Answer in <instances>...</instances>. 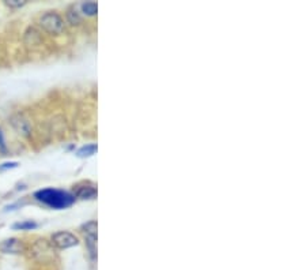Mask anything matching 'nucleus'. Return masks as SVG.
<instances>
[{"label": "nucleus", "instance_id": "2", "mask_svg": "<svg viewBox=\"0 0 306 270\" xmlns=\"http://www.w3.org/2000/svg\"><path fill=\"white\" fill-rule=\"evenodd\" d=\"M40 25L50 34H60L64 30V21L56 13H46L40 18Z\"/></svg>", "mask_w": 306, "mask_h": 270}, {"label": "nucleus", "instance_id": "1", "mask_svg": "<svg viewBox=\"0 0 306 270\" xmlns=\"http://www.w3.org/2000/svg\"><path fill=\"white\" fill-rule=\"evenodd\" d=\"M34 198L38 202L56 210L70 207L75 202V195L64 190H57V188H43L34 194Z\"/></svg>", "mask_w": 306, "mask_h": 270}, {"label": "nucleus", "instance_id": "13", "mask_svg": "<svg viewBox=\"0 0 306 270\" xmlns=\"http://www.w3.org/2000/svg\"><path fill=\"white\" fill-rule=\"evenodd\" d=\"M0 149H1V152H6V141H4L1 130H0Z\"/></svg>", "mask_w": 306, "mask_h": 270}, {"label": "nucleus", "instance_id": "6", "mask_svg": "<svg viewBox=\"0 0 306 270\" xmlns=\"http://www.w3.org/2000/svg\"><path fill=\"white\" fill-rule=\"evenodd\" d=\"M97 145L95 143H90V145H86V146H82L80 149L76 152V156L80 157V158H86V157H90L95 154L97 152Z\"/></svg>", "mask_w": 306, "mask_h": 270}, {"label": "nucleus", "instance_id": "5", "mask_svg": "<svg viewBox=\"0 0 306 270\" xmlns=\"http://www.w3.org/2000/svg\"><path fill=\"white\" fill-rule=\"evenodd\" d=\"M75 195L80 199H93L97 195V190L94 186H82L76 190Z\"/></svg>", "mask_w": 306, "mask_h": 270}, {"label": "nucleus", "instance_id": "8", "mask_svg": "<svg viewBox=\"0 0 306 270\" xmlns=\"http://www.w3.org/2000/svg\"><path fill=\"white\" fill-rule=\"evenodd\" d=\"M82 11L85 13L86 15H90V17H93V15L97 14V11H98V6H97V3H94V1H87V3H83L82 6Z\"/></svg>", "mask_w": 306, "mask_h": 270}, {"label": "nucleus", "instance_id": "10", "mask_svg": "<svg viewBox=\"0 0 306 270\" xmlns=\"http://www.w3.org/2000/svg\"><path fill=\"white\" fill-rule=\"evenodd\" d=\"M67 17H68L70 23H72V25H79V23H80V17H79V14L76 13V10H70V11L67 13Z\"/></svg>", "mask_w": 306, "mask_h": 270}, {"label": "nucleus", "instance_id": "9", "mask_svg": "<svg viewBox=\"0 0 306 270\" xmlns=\"http://www.w3.org/2000/svg\"><path fill=\"white\" fill-rule=\"evenodd\" d=\"M83 232L85 235H97V222L95 221H90L83 225Z\"/></svg>", "mask_w": 306, "mask_h": 270}, {"label": "nucleus", "instance_id": "7", "mask_svg": "<svg viewBox=\"0 0 306 270\" xmlns=\"http://www.w3.org/2000/svg\"><path fill=\"white\" fill-rule=\"evenodd\" d=\"M38 227V224L31 220L21 221V222H16L13 225V229L15 231H31V229H36Z\"/></svg>", "mask_w": 306, "mask_h": 270}, {"label": "nucleus", "instance_id": "12", "mask_svg": "<svg viewBox=\"0 0 306 270\" xmlns=\"http://www.w3.org/2000/svg\"><path fill=\"white\" fill-rule=\"evenodd\" d=\"M6 4L10 6V7L18 8V7H22V6L25 4V1H23V0H8V1H6Z\"/></svg>", "mask_w": 306, "mask_h": 270}, {"label": "nucleus", "instance_id": "11", "mask_svg": "<svg viewBox=\"0 0 306 270\" xmlns=\"http://www.w3.org/2000/svg\"><path fill=\"white\" fill-rule=\"evenodd\" d=\"M19 164L16 161H11V163H4L0 165V171H6V169H13V168H16Z\"/></svg>", "mask_w": 306, "mask_h": 270}, {"label": "nucleus", "instance_id": "4", "mask_svg": "<svg viewBox=\"0 0 306 270\" xmlns=\"http://www.w3.org/2000/svg\"><path fill=\"white\" fill-rule=\"evenodd\" d=\"M0 251L4 254H21L23 251V244L18 239H7L0 244Z\"/></svg>", "mask_w": 306, "mask_h": 270}, {"label": "nucleus", "instance_id": "3", "mask_svg": "<svg viewBox=\"0 0 306 270\" xmlns=\"http://www.w3.org/2000/svg\"><path fill=\"white\" fill-rule=\"evenodd\" d=\"M78 244V237L74 234H71V232H67V231L57 232V234L52 236V246H55V247L60 250L71 249V247H75Z\"/></svg>", "mask_w": 306, "mask_h": 270}]
</instances>
